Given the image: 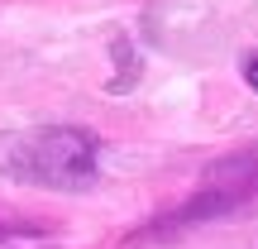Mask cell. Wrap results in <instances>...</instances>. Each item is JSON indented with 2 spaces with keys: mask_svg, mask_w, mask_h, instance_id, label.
<instances>
[{
  "mask_svg": "<svg viewBox=\"0 0 258 249\" xmlns=\"http://www.w3.org/2000/svg\"><path fill=\"white\" fill-rule=\"evenodd\" d=\"M244 82L258 91V48H253V53H244Z\"/></svg>",
  "mask_w": 258,
  "mask_h": 249,
  "instance_id": "cell-3",
  "label": "cell"
},
{
  "mask_svg": "<svg viewBox=\"0 0 258 249\" xmlns=\"http://www.w3.org/2000/svg\"><path fill=\"white\" fill-rule=\"evenodd\" d=\"M96 134L82 125H29L0 134V177L48 192H82L96 182Z\"/></svg>",
  "mask_w": 258,
  "mask_h": 249,
  "instance_id": "cell-1",
  "label": "cell"
},
{
  "mask_svg": "<svg viewBox=\"0 0 258 249\" xmlns=\"http://www.w3.org/2000/svg\"><path fill=\"white\" fill-rule=\"evenodd\" d=\"M249 196H258V148H244V154H230L225 163L206 168V182L196 187V196L172 211V225L186 221H206V216H225L234 206H244Z\"/></svg>",
  "mask_w": 258,
  "mask_h": 249,
  "instance_id": "cell-2",
  "label": "cell"
}]
</instances>
